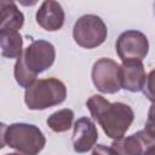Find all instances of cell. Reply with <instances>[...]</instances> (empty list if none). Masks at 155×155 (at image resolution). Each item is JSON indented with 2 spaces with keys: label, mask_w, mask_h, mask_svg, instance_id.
<instances>
[{
  "label": "cell",
  "mask_w": 155,
  "mask_h": 155,
  "mask_svg": "<svg viewBox=\"0 0 155 155\" xmlns=\"http://www.w3.org/2000/svg\"><path fill=\"white\" fill-rule=\"evenodd\" d=\"M24 23V15L13 1L0 0V30H19Z\"/></svg>",
  "instance_id": "7c38bea8"
},
{
  "label": "cell",
  "mask_w": 155,
  "mask_h": 155,
  "mask_svg": "<svg viewBox=\"0 0 155 155\" xmlns=\"http://www.w3.org/2000/svg\"><path fill=\"white\" fill-rule=\"evenodd\" d=\"M36 23L47 31L59 30L64 24V10L62 5L53 0L44 1L35 15Z\"/></svg>",
  "instance_id": "8fae6325"
},
{
  "label": "cell",
  "mask_w": 155,
  "mask_h": 155,
  "mask_svg": "<svg viewBox=\"0 0 155 155\" xmlns=\"http://www.w3.org/2000/svg\"><path fill=\"white\" fill-rule=\"evenodd\" d=\"M92 81L102 93H116L120 91V65L110 58H101L92 67Z\"/></svg>",
  "instance_id": "52a82bcc"
},
{
  "label": "cell",
  "mask_w": 155,
  "mask_h": 155,
  "mask_svg": "<svg viewBox=\"0 0 155 155\" xmlns=\"http://www.w3.org/2000/svg\"><path fill=\"white\" fill-rule=\"evenodd\" d=\"M92 155H116V153L111 147H107L104 144H97L92 150Z\"/></svg>",
  "instance_id": "9a60e30c"
},
{
  "label": "cell",
  "mask_w": 155,
  "mask_h": 155,
  "mask_svg": "<svg viewBox=\"0 0 155 155\" xmlns=\"http://www.w3.org/2000/svg\"><path fill=\"white\" fill-rule=\"evenodd\" d=\"M74 120V111L71 109L64 108L52 113L47 117V125L53 132H65L68 131Z\"/></svg>",
  "instance_id": "5bb4252c"
},
{
  "label": "cell",
  "mask_w": 155,
  "mask_h": 155,
  "mask_svg": "<svg viewBox=\"0 0 155 155\" xmlns=\"http://www.w3.org/2000/svg\"><path fill=\"white\" fill-rule=\"evenodd\" d=\"M65 85L56 78L35 80L24 92V102L31 110H44L58 105L65 101Z\"/></svg>",
  "instance_id": "3957f363"
},
{
  "label": "cell",
  "mask_w": 155,
  "mask_h": 155,
  "mask_svg": "<svg viewBox=\"0 0 155 155\" xmlns=\"http://www.w3.org/2000/svg\"><path fill=\"white\" fill-rule=\"evenodd\" d=\"M147 73L142 61H126L120 65V86L130 92L143 91L147 86Z\"/></svg>",
  "instance_id": "9c48e42d"
},
{
  "label": "cell",
  "mask_w": 155,
  "mask_h": 155,
  "mask_svg": "<svg viewBox=\"0 0 155 155\" xmlns=\"http://www.w3.org/2000/svg\"><path fill=\"white\" fill-rule=\"evenodd\" d=\"M56 50L54 46L45 40L33 41L17 58L13 75L21 87H29L39 73L51 68L54 63Z\"/></svg>",
  "instance_id": "7a4b0ae2"
},
{
  "label": "cell",
  "mask_w": 155,
  "mask_h": 155,
  "mask_svg": "<svg viewBox=\"0 0 155 155\" xmlns=\"http://www.w3.org/2000/svg\"><path fill=\"white\" fill-rule=\"evenodd\" d=\"M6 128H7V126L4 122H0V149H2L5 147V144H6V142H5Z\"/></svg>",
  "instance_id": "2e32d148"
},
{
  "label": "cell",
  "mask_w": 155,
  "mask_h": 155,
  "mask_svg": "<svg viewBox=\"0 0 155 155\" xmlns=\"http://www.w3.org/2000/svg\"><path fill=\"white\" fill-rule=\"evenodd\" d=\"M6 155H29V154H24V153H10V154H6Z\"/></svg>",
  "instance_id": "e0dca14e"
},
{
  "label": "cell",
  "mask_w": 155,
  "mask_h": 155,
  "mask_svg": "<svg viewBox=\"0 0 155 155\" xmlns=\"http://www.w3.org/2000/svg\"><path fill=\"white\" fill-rule=\"evenodd\" d=\"M111 148L116 155H154V131L151 124L132 136L114 139Z\"/></svg>",
  "instance_id": "8992f818"
},
{
  "label": "cell",
  "mask_w": 155,
  "mask_h": 155,
  "mask_svg": "<svg viewBox=\"0 0 155 155\" xmlns=\"http://www.w3.org/2000/svg\"><path fill=\"white\" fill-rule=\"evenodd\" d=\"M5 142L10 148L16 149L19 153L36 155L44 149L46 138L38 126L16 122L7 126Z\"/></svg>",
  "instance_id": "277c9868"
},
{
  "label": "cell",
  "mask_w": 155,
  "mask_h": 155,
  "mask_svg": "<svg viewBox=\"0 0 155 155\" xmlns=\"http://www.w3.org/2000/svg\"><path fill=\"white\" fill-rule=\"evenodd\" d=\"M23 39L17 30L1 29L0 30V53L6 58H18L22 54Z\"/></svg>",
  "instance_id": "4fadbf2b"
},
{
  "label": "cell",
  "mask_w": 155,
  "mask_h": 155,
  "mask_svg": "<svg viewBox=\"0 0 155 155\" xmlns=\"http://www.w3.org/2000/svg\"><path fill=\"white\" fill-rule=\"evenodd\" d=\"M86 107L104 133L111 139L124 137L134 119L130 105L121 102L110 103L101 94L91 96L86 102Z\"/></svg>",
  "instance_id": "6da1fadb"
},
{
  "label": "cell",
  "mask_w": 155,
  "mask_h": 155,
  "mask_svg": "<svg viewBox=\"0 0 155 155\" xmlns=\"http://www.w3.org/2000/svg\"><path fill=\"white\" fill-rule=\"evenodd\" d=\"M98 139V131L94 122L88 117H80L74 124L73 147L76 153H87Z\"/></svg>",
  "instance_id": "30bf717a"
},
{
  "label": "cell",
  "mask_w": 155,
  "mask_h": 155,
  "mask_svg": "<svg viewBox=\"0 0 155 155\" xmlns=\"http://www.w3.org/2000/svg\"><path fill=\"white\" fill-rule=\"evenodd\" d=\"M108 35V29L103 19L96 15L81 16L74 24L73 38L75 42L84 48H94L101 46Z\"/></svg>",
  "instance_id": "5b68a950"
},
{
  "label": "cell",
  "mask_w": 155,
  "mask_h": 155,
  "mask_svg": "<svg viewBox=\"0 0 155 155\" xmlns=\"http://www.w3.org/2000/svg\"><path fill=\"white\" fill-rule=\"evenodd\" d=\"M116 52L122 62L142 61L149 51V41L145 34L138 30H126L116 40Z\"/></svg>",
  "instance_id": "ba28073f"
}]
</instances>
